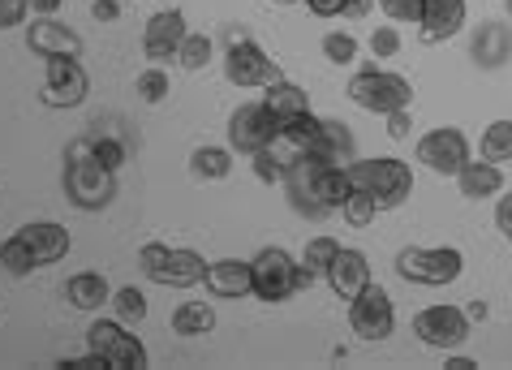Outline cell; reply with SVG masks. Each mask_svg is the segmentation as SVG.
I'll list each match as a JSON object with an SVG mask.
<instances>
[{"label":"cell","instance_id":"6da1fadb","mask_svg":"<svg viewBox=\"0 0 512 370\" xmlns=\"http://www.w3.org/2000/svg\"><path fill=\"white\" fill-rule=\"evenodd\" d=\"M284 194L297 216L306 220H323L332 211L345 207V198L353 194V181H349V164H332L323 155H310V151H289L284 155Z\"/></svg>","mask_w":512,"mask_h":370},{"label":"cell","instance_id":"7a4b0ae2","mask_svg":"<svg viewBox=\"0 0 512 370\" xmlns=\"http://www.w3.org/2000/svg\"><path fill=\"white\" fill-rule=\"evenodd\" d=\"M61 185H65V198L78 211H104V207H112V198H117V173L91 155V138L69 147Z\"/></svg>","mask_w":512,"mask_h":370},{"label":"cell","instance_id":"3957f363","mask_svg":"<svg viewBox=\"0 0 512 370\" xmlns=\"http://www.w3.org/2000/svg\"><path fill=\"white\" fill-rule=\"evenodd\" d=\"M349 181L362 190L379 211H396L414 194V168L396 155H375V160H349Z\"/></svg>","mask_w":512,"mask_h":370},{"label":"cell","instance_id":"277c9868","mask_svg":"<svg viewBox=\"0 0 512 370\" xmlns=\"http://www.w3.org/2000/svg\"><path fill=\"white\" fill-rule=\"evenodd\" d=\"M250 276H254V297L267 306L289 302V297H297L302 289L315 284V276L302 267V259H293L284 246H263L250 259Z\"/></svg>","mask_w":512,"mask_h":370},{"label":"cell","instance_id":"5b68a950","mask_svg":"<svg viewBox=\"0 0 512 370\" xmlns=\"http://www.w3.org/2000/svg\"><path fill=\"white\" fill-rule=\"evenodd\" d=\"M138 267L151 284H164V289H194L207 276L203 254L186 246H164V241H147L138 250Z\"/></svg>","mask_w":512,"mask_h":370},{"label":"cell","instance_id":"8992f818","mask_svg":"<svg viewBox=\"0 0 512 370\" xmlns=\"http://www.w3.org/2000/svg\"><path fill=\"white\" fill-rule=\"evenodd\" d=\"M349 99L375 117H388L396 108H409L414 104V82L396 69H379V65H366L349 78Z\"/></svg>","mask_w":512,"mask_h":370},{"label":"cell","instance_id":"52a82bcc","mask_svg":"<svg viewBox=\"0 0 512 370\" xmlns=\"http://www.w3.org/2000/svg\"><path fill=\"white\" fill-rule=\"evenodd\" d=\"M465 272V254L457 246H405L396 254V276L409 284H426V289H444L457 284Z\"/></svg>","mask_w":512,"mask_h":370},{"label":"cell","instance_id":"ba28073f","mask_svg":"<svg viewBox=\"0 0 512 370\" xmlns=\"http://www.w3.org/2000/svg\"><path fill=\"white\" fill-rule=\"evenodd\" d=\"M87 349L95 353L108 370H147V345L130 332V323L121 319H95L87 327Z\"/></svg>","mask_w":512,"mask_h":370},{"label":"cell","instance_id":"9c48e42d","mask_svg":"<svg viewBox=\"0 0 512 370\" xmlns=\"http://www.w3.org/2000/svg\"><path fill=\"white\" fill-rule=\"evenodd\" d=\"M224 130H229L233 155H259V151L280 142V117L263 104V99H250V104H237V112L229 117Z\"/></svg>","mask_w":512,"mask_h":370},{"label":"cell","instance_id":"30bf717a","mask_svg":"<svg viewBox=\"0 0 512 370\" xmlns=\"http://www.w3.org/2000/svg\"><path fill=\"white\" fill-rule=\"evenodd\" d=\"M224 78H229L233 87L254 91V87H272V82L284 78V74H280V65H276L259 44H254L246 31H229V52H224Z\"/></svg>","mask_w":512,"mask_h":370},{"label":"cell","instance_id":"8fae6325","mask_svg":"<svg viewBox=\"0 0 512 370\" xmlns=\"http://www.w3.org/2000/svg\"><path fill=\"white\" fill-rule=\"evenodd\" d=\"M349 332L362 340V345H383L396 332V306L383 284H366V289L349 302Z\"/></svg>","mask_w":512,"mask_h":370},{"label":"cell","instance_id":"7c38bea8","mask_svg":"<svg viewBox=\"0 0 512 370\" xmlns=\"http://www.w3.org/2000/svg\"><path fill=\"white\" fill-rule=\"evenodd\" d=\"M469 310L452 306V302H435V306H422L414 315V336L422 340L426 349H439V353H452L469 340Z\"/></svg>","mask_w":512,"mask_h":370},{"label":"cell","instance_id":"4fadbf2b","mask_svg":"<svg viewBox=\"0 0 512 370\" xmlns=\"http://www.w3.org/2000/svg\"><path fill=\"white\" fill-rule=\"evenodd\" d=\"M414 160L426 168V173H435V177H457L461 168L474 160V151H469L465 130H457V125H439V130L418 138Z\"/></svg>","mask_w":512,"mask_h":370},{"label":"cell","instance_id":"5bb4252c","mask_svg":"<svg viewBox=\"0 0 512 370\" xmlns=\"http://www.w3.org/2000/svg\"><path fill=\"white\" fill-rule=\"evenodd\" d=\"M87 95H91V78H87V69H82L78 56H48L39 99H44L48 108H78Z\"/></svg>","mask_w":512,"mask_h":370},{"label":"cell","instance_id":"9a60e30c","mask_svg":"<svg viewBox=\"0 0 512 370\" xmlns=\"http://www.w3.org/2000/svg\"><path fill=\"white\" fill-rule=\"evenodd\" d=\"M186 35H190V26H186V13L181 9L151 13L147 26H142V56H147L151 65H173Z\"/></svg>","mask_w":512,"mask_h":370},{"label":"cell","instance_id":"2e32d148","mask_svg":"<svg viewBox=\"0 0 512 370\" xmlns=\"http://www.w3.org/2000/svg\"><path fill=\"white\" fill-rule=\"evenodd\" d=\"M469 22V5L465 0H426L422 5V22H418V39L422 44H448L457 39Z\"/></svg>","mask_w":512,"mask_h":370},{"label":"cell","instance_id":"e0dca14e","mask_svg":"<svg viewBox=\"0 0 512 370\" xmlns=\"http://www.w3.org/2000/svg\"><path fill=\"white\" fill-rule=\"evenodd\" d=\"M327 284H332V293L336 297H345V302H353L366 284H371V263H366V254L362 250H353V246H340L336 250V259L327 263Z\"/></svg>","mask_w":512,"mask_h":370},{"label":"cell","instance_id":"ac0fdd59","mask_svg":"<svg viewBox=\"0 0 512 370\" xmlns=\"http://www.w3.org/2000/svg\"><path fill=\"white\" fill-rule=\"evenodd\" d=\"M207 293L220 297V302H241V297H254V276L246 259H216L207 263Z\"/></svg>","mask_w":512,"mask_h":370},{"label":"cell","instance_id":"d6986e66","mask_svg":"<svg viewBox=\"0 0 512 370\" xmlns=\"http://www.w3.org/2000/svg\"><path fill=\"white\" fill-rule=\"evenodd\" d=\"M26 237V246L35 250V263L39 267H52V263H61L69 246H74V237H69L65 224H56V220H31V224H22L18 229Z\"/></svg>","mask_w":512,"mask_h":370},{"label":"cell","instance_id":"ffe728a7","mask_svg":"<svg viewBox=\"0 0 512 370\" xmlns=\"http://www.w3.org/2000/svg\"><path fill=\"white\" fill-rule=\"evenodd\" d=\"M26 48L35 56H82V39L69 31L65 22H52V18H39L26 26Z\"/></svg>","mask_w":512,"mask_h":370},{"label":"cell","instance_id":"44dd1931","mask_svg":"<svg viewBox=\"0 0 512 370\" xmlns=\"http://www.w3.org/2000/svg\"><path fill=\"white\" fill-rule=\"evenodd\" d=\"M457 190L469 203H487V198L504 194V164H491L478 155V160H469L457 173Z\"/></svg>","mask_w":512,"mask_h":370},{"label":"cell","instance_id":"7402d4cb","mask_svg":"<svg viewBox=\"0 0 512 370\" xmlns=\"http://www.w3.org/2000/svg\"><path fill=\"white\" fill-rule=\"evenodd\" d=\"M65 302L82 315H99L104 306H112V284L104 272H78L65 280Z\"/></svg>","mask_w":512,"mask_h":370},{"label":"cell","instance_id":"603a6c76","mask_svg":"<svg viewBox=\"0 0 512 370\" xmlns=\"http://www.w3.org/2000/svg\"><path fill=\"white\" fill-rule=\"evenodd\" d=\"M310 155H323V160H332V164H349V160H358V138H353L345 121L319 117V134L310 142Z\"/></svg>","mask_w":512,"mask_h":370},{"label":"cell","instance_id":"cb8c5ba5","mask_svg":"<svg viewBox=\"0 0 512 370\" xmlns=\"http://www.w3.org/2000/svg\"><path fill=\"white\" fill-rule=\"evenodd\" d=\"M263 104L272 108L276 117H280V125H284V121H293V117H302V112H310V95L297 87V82L276 78L272 87H263Z\"/></svg>","mask_w":512,"mask_h":370},{"label":"cell","instance_id":"d4e9b609","mask_svg":"<svg viewBox=\"0 0 512 370\" xmlns=\"http://www.w3.org/2000/svg\"><path fill=\"white\" fill-rule=\"evenodd\" d=\"M508 56H512V31L504 22H487L478 31V39H474V61L495 69V65H504Z\"/></svg>","mask_w":512,"mask_h":370},{"label":"cell","instance_id":"484cf974","mask_svg":"<svg viewBox=\"0 0 512 370\" xmlns=\"http://www.w3.org/2000/svg\"><path fill=\"white\" fill-rule=\"evenodd\" d=\"M173 332L177 336H186V340H198V336H207V332H216V306L211 302H181L173 310Z\"/></svg>","mask_w":512,"mask_h":370},{"label":"cell","instance_id":"4316f807","mask_svg":"<svg viewBox=\"0 0 512 370\" xmlns=\"http://www.w3.org/2000/svg\"><path fill=\"white\" fill-rule=\"evenodd\" d=\"M233 173V147H194L190 177L194 181H224Z\"/></svg>","mask_w":512,"mask_h":370},{"label":"cell","instance_id":"83f0119b","mask_svg":"<svg viewBox=\"0 0 512 370\" xmlns=\"http://www.w3.org/2000/svg\"><path fill=\"white\" fill-rule=\"evenodd\" d=\"M35 267H39V263H35V250L26 246L22 233H13V237L0 241V272H5V276L22 280V276H31Z\"/></svg>","mask_w":512,"mask_h":370},{"label":"cell","instance_id":"f1b7e54d","mask_svg":"<svg viewBox=\"0 0 512 370\" xmlns=\"http://www.w3.org/2000/svg\"><path fill=\"white\" fill-rule=\"evenodd\" d=\"M478 155H482V160H491V164H512V121L508 117L491 121L487 130H482Z\"/></svg>","mask_w":512,"mask_h":370},{"label":"cell","instance_id":"f546056e","mask_svg":"<svg viewBox=\"0 0 512 370\" xmlns=\"http://www.w3.org/2000/svg\"><path fill=\"white\" fill-rule=\"evenodd\" d=\"M211 61H216V44H211V35L190 31L186 39H181V52H177V65H181V69L198 74V69H207Z\"/></svg>","mask_w":512,"mask_h":370},{"label":"cell","instance_id":"4dcf8cb0","mask_svg":"<svg viewBox=\"0 0 512 370\" xmlns=\"http://www.w3.org/2000/svg\"><path fill=\"white\" fill-rule=\"evenodd\" d=\"M336 250H340V241L336 237H310L306 241V250H302V267L310 276H327V263L336 259Z\"/></svg>","mask_w":512,"mask_h":370},{"label":"cell","instance_id":"1f68e13d","mask_svg":"<svg viewBox=\"0 0 512 370\" xmlns=\"http://www.w3.org/2000/svg\"><path fill=\"white\" fill-rule=\"evenodd\" d=\"M134 91H138V99L142 104H164L168 99V69L164 65H151V69H142V74L134 78Z\"/></svg>","mask_w":512,"mask_h":370},{"label":"cell","instance_id":"d6a6232c","mask_svg":"<svg viewBox=\"0 0 512 370\" xmlns=\"http://www.w3.org/2000/svg\"><path fill=\"white\" fill-rule=\"evenodd\" d=\"M112 310H117L121 323H142L147 319V293L125 284V289H112Z\"/></svg>","mask_w":512,"mask_h":370},{"label":"cell","instance_id":"836d02e7","mask_svg":"<svg viewBox=\"0 0 512 370\" xmlns=\"http://www.w3.org/2000/svg\"><path fill=\"white\" fill-rule=\"evenodd\" d=\"M323 56L332 65H353L358 61V39H353L349 31H327L323 35Z\"/></svg>","mask_w":512,"mask_h":370},{"label":"cell","instance_id":"e575fe53","mask_svg":"<svg viewBox=\"0 0 512 370\" xmlns=\"http://www.w3.org/2000/svg\"><path fill=\"white\" fill-rule=\"evenodd\" d=\"M91 155L104 168H112V173H121V164L130 160V151H125V142L121 138H112V134H99V138H91Z\"/></svg>","mask_w":512,"mask_h":370},{"label":"cell","instance_id":"d590c367","mask_svg":"<svg viewBox=\"0 0 512 370\" xmlns=\"http://www.w3.org/2000/svg\"><path fill=\"white\" fill-rule=\"evenodd\" d=\"M340 216H345V220L353 224V229H366V224H371V220L379 216V207H375L362 190H353V194L345 198V207H340Z\"/></svg>","mask_w":512,"mask_h":370},{"label":"cell","instance_id":"8d00e7d4","mask_svg":"<svg viewBox=\"0 0 512 370\" xmlns=\"http://www.w3.org/2000/svg\"><path fill=\"white\" fill-rule=\"evenodd\" d=\"M371 52H375V61H392V56L401 52V26L396 22L375 26L371 31Z\"/></svg>","mask_w":512,"mask_h":370},{"label":"cell","instance_id":"74e56055","mask_svg":"<svg viewBox=\"0 0 512 370\" xmlns=\"http://www.w3.org/2000/svg\"><path fill=\"white\" fill-rule=\"evenodd\" d=\"M375 5L383 9V18L388 22H422V5L426 0H375Z\"/></svg>","mask_w":512,"mask_h":370},{"label":"cell","instance_id":"f35d334b","mask_svg":"<svg viewBox=\"0 0 512 370\" xmlns=\"http://www.w3.org/2000/svg\"><path fill=\"white\" fill-rule=\"evenodd\" d=\"M254 160V177H259L263 185H280V177H284V160L276 155V147H267V151H259V155H250Z\"/></svg>","mask_w":512,"mask_h":370},{"label":"cell","instance_id":"ab89813d","mask_svg":"<svg viewBox=\"0 0 512 370\" xmlns=\"http://www.w3.org/2000/svg\"><path fill=\"white\" fill-rule=\"evenodd\" d=\"M26 0H0V31H13V26L26 22Z\"/></svg>","mask_w":512,"mask_h":370},{"label":"cell","instance_id":"60d3db41","mask_svg":"<svg viewBox=\"0 0 512 370\" xmlns=\"http://www.w3.org/2000/svg\"><path fill=\"white\" fill-rule=\"evenodd\" d=\"M495 229H500V237L512 246V190H504L500 203H495Z\"/></svg>","mask_w":512,"mask_h":370},{"label":"cell","instance_id":"b9f144b4","mask_svg":"<svg viewBox=\"0 0 512 370\" xmlns=\"http://www.w3.org/2000/svg\"><path fill=\"white\" fill-rule=\"evenodd\" d=\"M306 13H315V18H340L345 13V0H302Z\"/></svg>","mask_w":512,"mask_h":370},{"label":"cell","instance_id":"7bdbcfd3","mask_svg":"<svg viewBox=\"0 0 512 370\" xmlns=\"http://www.w3.org/2000/svg\"><path fill=\"white\" fill-rule=\"evenodd\" d=\"M409 130H414V117H409V108L388 112V134L392 138H409Z\"/></svg>","mask_w":512,"mask_h":370},{"label":"cell","instance_id":"ee69618b","mask_svg":"<svg viewBox=\"0 0 512 370\" xmlns=\"http://www.w3.org/2000/svg\"><path fill=\"white\" fill-rule=\"evenodd\" d=\"M26 9H31L35 18H56V13L65 9V0H26Z\"/></svg>","mask_w":512,"mask_h":370},{"label":"cell","instance_id":"f6af8a7d","mask_svg":"<svg viewBox=\"0 0 512 370\" xmlns=\"http://www.w3.org/2000/svg\"><path fill=\"white\" fill-rule=\"evenodd\" d=\"M371 13H375V0H345V13H340V18L358 22V18H371Z\"/></svg>","mask_w":512,"mask_h":370},{"label":"cell","instance_id":"bcb514c9","mask_svg":"<svg viewBox=\"0 0 512 370\" xmlns=\"http://www.w3.org/2000/svg\"><path fill=\"white\" fill-rule=\"evenodd\" d=\"M95 18H104V22L117 18V0H95Z\"/></svg>","mask_w":512,"mask_h":370},{"label":"cell","instance_id":"7dc6e473","mask_svg":"<svg viewBox=\"0 0 512 370\" xmlns=\"http://www.w3.org/2000/svg\"><path fill=\"white\" fill-rule=\"evenodd\" d=\"M444 366H448V370H478V362H474V358H461L457 349H452V358H448Z\"/></svg>","mask_w":512,"mask_h":370},{"label":"cell","instance_id":"c3c4849f","mask_svg":"<svg viewBox=\"0 0 512 370\" xmlns=\"http://www.w3.org/2000/svg\"><path fill=\"white\" fill-rule=\"evenodd\" d=\"M272 5H297V0H272Z\"/></svg>","mask_w":512,"mask_h":370},{"label":"cell","instance_id":"681fc988","mask_svg":"<svg viewBox=\"0 0 512 370\" xmlns=\"http://www.w3.org/2000/svg\"><path fill=\"white\" fill-rule=\"evenodd\" d=\"M504 5H508V13H512V0H504Z\"/></svg>","mask_w":512,"mask_h":370}]
</instances>
